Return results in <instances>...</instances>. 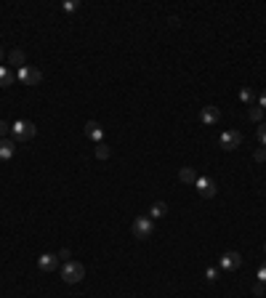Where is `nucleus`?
<instances>
[{
  "label": "nucleus",
  "mask_w": 266,
  "mask_h": 298,
  "mask_svg": "<svg viewBox=\"0 0 266 298\" xmlns=\"http://www.w3.org/2000/svg\"><path fill=\"white\" fill-rule=\"evenodd\" d=\"M16 78L24 83V86H37V83L43 80V72L40 69H35V67H22L16 72Z\"/></svg>",
  "instance_id": "obj_6"
},
{
  "label": "nucleus",
  "mask_w": 266,
  "mask_h": 298,
  "mask_svg": "<svg viewBox=\"0 0 266 298\" xmlns=\"http://www.w3.org/2000/svg\"><path fill=\"white\" fill-rule=\"evenodd\" d=\"M253 293H255V295H258V298H261V295H263V285H261V282H255V287H253Z\"/></svg>",
  "instance_id": "obj_27"
},
{
  "label": "nucleus",
  "mask_w": 266,
  "mask_h": 298,
  "mask_svg": "<svg viewBox=\"0 0 266 298\" xmlns=\"http://www.w3.org/2000/svg\"><path fill=\"white\" fill-rule=\"evenodd\" d=\"M78 8H80V3H78V0H66V3H64V11H66V14L78 11Z\"/></svg>",
  "instance_id": "obj_20"
},
{
  "label": "nucleus",
  "mask_w": 266,
  "mask_h": 298,
  "mask_svg": "<svg viewBox=\"0 0 266 298\" xmlns=\"http://www.w3.org/2000/svg\"><path fill=\"white\" fill-rule=\"evenodd\" d=\"M263 253H266V245H263Z\"/></svg>",
  "instance_id": "obj_29"
},
{
  "label": "nucleus",
  "mask_w": 266,
  "mask_h": 298,
  "mask_svg": "<svg viewBox=\"0 0 266 298\" xmlns=\"http://www.w3.org/2000/svg\"><path fill=\"white\" fill-rule=\"evenodd\" d=\"M205 279H208V282H216V279H218V269L216 266H208L205 269Z\"/></svg>",
  "instance_id": "obj_19"
},
{
  "label": "nucleus",
  "mask_w": 266,
  "mask_h": 298,
  "mask_svg": "<svg viewBox=\"0 0 266 298\" xmlns=\"http://www.w3.org/2000/svg\"><path fill=\"white\" fill-rule=\"evenodd\" d=\"M165 213H168V205H165V202H155V205L149 208V218H152V221H155V218H163Z\"/></svg>",
  "instance_id": "obj_13"
},
{
  "label": "nucleus",
  "mask_w": 266,
  "mask_h": 298,
  "mask_svg": "<svg viewBox=\"0 0 266 298\" xmlns=\"http://www.w3.org/2000/svg\"><path fill=\"white\" fill-rule=\"evenodd\" d=\"M218 117H221V109L218 107H203V112H200V120H203L205 125H216Z\"/></svg>",
  "instance_id": "obj_8"
},
{
  "label": "nucleus",
  "mask_w": 266,
  "mask_h": 298,
  "mask_svg": "<svg viewBox=\"0 0 266 298\" xmlns=\"http://www.w3.org/2000/svg\"><path fill=\"white\" fill-rule=\"evenodd\" d=\"M240 264H242V256L237 250H226L221 256V272H234V269H240Z\"/></svg>",
  "instance_id": "obj_7"
},
{
  "label": "nucleus",
  "mask_w": 266,
  "mask_h": 298,
  "mask_svg": "<svg viewBox=\"0 0 266 298\" xmlns=\"http://www.w3.org/2000/svg\"><path fill=\"white\" fill-rule=\"evenodd\" d=\"M178 179H181V184H194L197 181V171L194 168H181V171H178Z\"/></svg>",
  "instance_id": "obj_12"
},
{
  "label": "nucleus",
  "mask_w": 266,
  "mask_h": 298,
  "mask_svg": "<svg viewBox=\"0 0 266 298\" xmlns=\"http://www.w3.org/2000/svg\"><path fill=\"white\" fill-rule=\"evenodd\" d=\"M255 133H258V141L266 146V123H258V130H255Z\"/></svg>",
  "instance_id": "obj_21"
},
{
  "label": "nucleus",
  "mask_w": 266,
  "mask_h": 298,
  "mask_svg": "<svg viewBox=\"0 0 266 298\" xmlns=\"http://www.w3.org/2000/svg\"><path fill=\"white\" fill-rule=\"evenodd\" d=\"M83 277H85V266L80 264V261H66L64 269H61V279H64V282L75 285V282H80Z\"/></svg>",
  "instance_id": "obj_1"
},
{
  "label": "nucleus",
  "mask_w": 266,
  "mask_h": 298,
  "mask_svg": "<svg viewBox=\"0 0 266 298\" xmlns=\"http://www.w3.org/2000/svg\"><path fill=\"white\" fill-rule=\"evenodd\" d=\"M248 117L253 120V123H263V109H261V107H250Z\"/></svg>",
  "instance_id": "obj_17"
},
{
  "label": "nucleus",
  "mask_w": 266,
  "mask_h": 298,
  "mask_svg": "<svg viewBox=\"0 0 266 298\" xmlns=\"http://www.w3.org/2000/svg\"><path fill=\"white\" fill-rule=\"evenodd\" d=\"M0 61H3V48H0Z\"/></svg>",
  "instance_id": "obj_28"
},
{
  "label": "nucleus",
  "mask_w": 266,
  "mask_h": 298,
  "mask_svg": "<svg viewBox=\"0 0 266 298\" xmlns=\"http://www.w3.org/2000/svg\"><path fill=\"white\" fill-rule=\"evenodd\" d=\"M16 155V141L14 138H0V160H11Z\"/></svg>",
  "instance_id": "obj_10"
},
{
  "label": "nucleus",
  "mask_w": 266,
  "mask_h": 298,
  "mask_svg": "<svg viewBox=\"0 0 266 298\" xmlns=\"http://www.w3.org/2000/svg\"><path fill=\"white\" fill-rule=\"evenodd\" d=\"M133 235H136L139 240H147L155 235V221H152L149 216H139L133 218Z\"/></svg>",
  "instance_id": "obj_3"
},
{
  "label": "nucleus",
  "mask_w": 266,
  "mask_h": 298,
  "mask_svg": "<svg viewBox=\"0 0 266 298\" xmlns=\"http://www.w3.org/2000/svg\"><path fill=\"white\" fill-rule=\"evenodd\" d=\"M218 144H221V149H226V152H232V149H237L242 144V133L240 130H224L221 138H218Z\"/></svg>",
  "instance_id": "obj_4"
},
{
  "label": "nucleus",
  "mask_w": 266,
  "mask_h": 298,
  "mask_svg": "<svg viewBox=\"0 0 266 298\" xmlns=\"http://www.w3.org/2000/svg\"><path fill=\"white\" fill-rule=\"evenodd\" d=\"M258 107L266 109V91H261V96H258Z\"/></svg>",
  "instance_id": "obj_26"
},
{
  "label": "nucleus",
  "mask_w": 266,
  "mask_h": 298,
  "mask_svg": "<svg viewBox=\"0 0 266 298\" xmlns=\"http://www.w3.org/2000/svg\"><path fill=\"white\" fill-rule=\"evenodd\" d=\"M59 261H72V258H70V248H64L61 253H59Z\"/></svg>",
  "instance_id": "obj_25"
},
{
  "label": "nucleus",
  "mask_w": 266,
  "mask_h": 298,
  "mask_svg": "<svg viewBox=\"0 0 266 298\" xmlns=\"http://www.w3.org/2000/svg\"><path fill=\"white\" fill-rule=\"evenodd\" d=\"M8 133H11V125H8L6 120H0V138H6Z\"/></svg>",
  "instance_id": "obj_22"
},
{
  "label": "nucleus",
  "mask_w": 266,
  "mask_h": 298,
  "mask_svg": "<svg viewBox=\"0 0 266 298\" xmlns=\"http://www.w3.org/2000/svg\"><path fill=\"white\" fill-rule=\"evenodd\" d=\"M253 160H255V163H266V149H255Z\"/></svg>",
  "instance_id": "obj_23"
},
{
  "label": "nucleus",
  "mask_w": 266,
  "mask_h": 298,
  "mask_svg": "<svg viewBox=\"0 0 266 298\" xmlns=\"http://www.w3.org/2000/svg\"><path fill=\"white\" fill-rule=\"evenodd\" d=\"M85 136H88L91 141H99V144H101V138H104V128L96 123V120H91V123H85Z\"/></svg>",
  "instance_id": "obj_11"
},
{
  "label": "nucleus",
  "mask_w": 266,
  "mask_h": 298,
  "mask_svg": "<svg viewBox=\"0 0 266 298\" xmlns=\"http://www.w3.org/2000/svg\"><path fill=\"white\" fill-rule=\"evenodd\" d=\"M258 282H261V285H266V261L258 266Z\"/></svg>",
  "instance_id": "obj_24"
},
{
  "label": "nucleus",
  "mask_w": 266,
  "mask_h": 298,
  "mask_svg": "<svg viewBox=\"0 0 266 298\" xmlns=\"http://www.w3.org/2000/svg\"><path fill=\"white\" fill-rule=\"evenodd\" d=\"M37 266H40V272H53V269L59 266V256L56 253H43L40 261H37Z\"/></svg>",
  "instance_id": "obj_9"
},
{
  "label": "nucleus",
  "mask_w": 266,
  "mask_h": 298,
  "mask_svg": "<svg viewBox=\"0 0 266 298\" xmlns=\"http://www.w3.org/2000/svg\"><path fill=\"white\" fill-rule=\"evenodd\" d=\"M35 133H37V128H35V123H30V120H19V123L11 125L14 141H27V138H32Z\"/></svg>",
  "instance_id": "obj_2"
},
{
  "label": "nucleus",
  "mask_w": 266,
  "mask_h": 298,
  "mask_svg": "<svg viewBox=\"0 0 266 298\" xmlns=\"http://www.w3.org/2000/svg\"><path fill=\"white\" fill-rule=\"evenodd\" d=\"M16 80V74L11 72V69H8V67H3V64H0V86H11V83Z\"/></svg>",
  "instance_id": "obj_14"
},
{
  "label": "nucleus",
  "mask_w": 266,
  "mask_h": 298,
  "mask_svg": "<svg viewBox=\"0 0 266 298\" xmlns=\"http://www.w3.org/2000/svg\"><path fill=\"white\" fill-rule=\"evenodd\" d=\"M240 101H242V104H253V101H255V93H253L250 88H242V91H240Z\"/></svg>",
  "instance_id": "obj_16"
},
{
  "label": "nucleus",
  "mask_w": 266,
  "mask_h": 298,
  "mask_svg": "<svg viewBox=\"0 0 266 298\" xmlns=\"http://www.w3.org/2000/svg\"><path fill=\"white\" fill-rule=\"evenodd\" d=\"M8 61H11V64H16L19 69H22V67H27V59H24V53L19 51V48H14L11 53H8Z\"/></svg>",
  "instance_id": "obj_15"
},
{
  "label": "nucleus",
  "mask_w": 266,
  "mask_h": 298,
  "mask_svg": "<svg viewBox=\"0 0 266 298\" xmlns=\"http://www.w3.org/2000/svg\"><path fill=\"white\" fill-rule=\"evenodd\" d=\"M96 157H99V160H107V157H109V146L107 144H99L96 146Z\"/></svg>",
  "instance_id": "obj_18"
},
{
  "label": "nucleus",
  "mask_w": 266,
  "mask_h": 298,
  "mask_svg": "<svg viewBox=\"0 0 266 298\" xmlns=\"http://www.w3.org/2000/svg\"><path fill=\"white\" fill-rule=\"evenodd\" d=\"M194 186H197V192L203 194L205 200H211V197H216V181L211 179V176H197V181H194Z\"/></svg>",
  "instance_id": "obj_5"
}]
</instances>
